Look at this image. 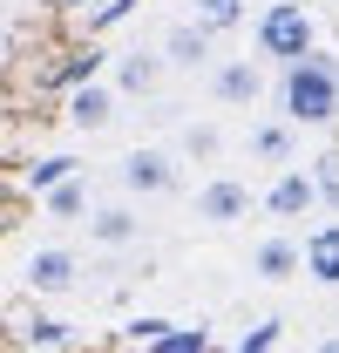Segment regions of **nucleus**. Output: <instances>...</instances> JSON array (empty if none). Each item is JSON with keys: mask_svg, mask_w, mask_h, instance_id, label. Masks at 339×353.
Returning a JSON list of instances; mask_svg holds the SVG:
<instances>
[{"mask_svg": "<svg viewBox=\"0 0 339 353\" xmlns=\"http://www.w3.org/2000/svg\"><path fill=\"white\" fill-rule=\"evenodd\" d=\"M278 116L292 130H326V123H339V61H326V54L292 61L278 75Z\"/></svg>", "mask_w": 339, "mask_h": 353, "instance_id": "nucleus-1", "label": "nucleus"}, {"mask_svg": "<svg viewBox=\"0 0 339 353\" xmlns=\"http://www.w3.org/2000/svg\"><path fill=\"white\" fill-rule=\"evenodd\" d=\"M251 48H258V61H278V68L319 54V21H312V7H305V0H265V14L251 21Z\"/></svg>", "mask_w": 339, "mask_h": 353, "instance_id": "nucleus-2", "label": "nucleus"}, {"mask_svg": "<svg viewBox=\"0 0 339 353\" xmlns=\"http://www.w3.org/2000/svg\"><path fill=\"white\" fill-rule=\"evenodd\" d=\"M129 197H176L183 190V157L163 150V143H143V150H129L123 163H116Z\"/></svg>", "mask_w": 339, "mask_h": 353, "instance_id": "nucleus-3", "label": "nucleus"}, {"mask_svg": "<svg viewBox=\"0 0 339 353\" xmlns=\"http://www.w3.org/2000/svg\"><path fill=\"white\" fill-rule=\"evenodd\" d=\"M217 109H251L258 95H265V61L251 54H231V61H211V75H204Z\"/></svg>", "mask_w": 339, "mask_h": 353, "instance_id": "nucleus-4", "label": "nucleus"}, {"mask_svg": "<svg viewBox=\"0 0 339 353\" xmlns=\"http://www.w3.org/2000/svg\"><path fill=\"white\" fill-rule=\"evenodd\" d=\"M251 183L245 176H211V183H197V197H190V211L204 224H245L251 218Z\"/></svg>", "mask_w": 339, "mask_h": 353, "instance_id": "nucleus-5", "label": "nucleus"}, {"mask_svg": "<svg viewBox=\"0 0 339 353\" xmlns=\"http://www.w3.org/2000/svg\"><path fill=\"white\" fill-rule=\"evenodd\" d=\"M305 211H319V183L305 163L271 176V190H265V218H305Z\"/></svg>", "mask_w": 339, "mask_h": 353, "instance_id": "nucleus-6", "label": "nucleus"}, {"mask_svg": "<svg viewBox=\"0 0 339 353\" xmlns=\"http://www.w3.org/2000/svg\"><path fill=\"white\" fill-rule=\"evenodd\" d=\"M75 279H82V259H75L68 245H41V252L28 259V285H34L41 299H61V292H75Z\"/></svg>", "mask_w": 339, "mask_h": 353, "instance_id": "nucleus-7", "label": "nucleus"}, {"mask_svg": "<svg viewBox=\"0 0 339 353\" xmlns=\"http://www.w3.org/2000/svg\"><path fill=\"white\" fill-rule=\"evenodd\" d=\"M251 272L265 279V285H285V279L305 272V245L285 238V231H271V238H258V245H251Z\"/></svg>", "mask_w": 339, "mask_h": 353, "instance_id": "nucleus-8", "label": "nucleus"}, {"mask_svg": "<svg viewBox=\"0 0 339 353\" xmlns=\"http://www.w3.org/2000/svg\"><path fill=\"white\" fill-rule=\"evenodd\" d=\"M245 157L251 163H271V170H292L298 163V130L278 116V123H251L245 130Z\"/></svg>", "mask_w": 339, "mask_h": 353, "instance_id": "nucleus-9", "label": "nucleus"}, {"mask_svg": "<svg viewBox=\"0 0 339 353\" xmlns=\"http://www.w3.org/2000/svg\"><path fill=\"white\" fill-rule=\"evenodd\" d=\"M88 238L102 245V252H123L143 238V218H136V204H95L88 211Z\"/></svg>", "mask_w": 339, "mask_h": 353, "instance_id": "nucleus-10", "label": "nucleus"}, {"mask_svg": "<svg viewBox=\"0 0 339 353\" xmlns=\"http://www.w3.org/2000/svg\"><path fill=\"white\" fill-rule=\"evenodd\" d=\"M156 54H163V68H211V34H204L197 21H176Z\"/></svg>", "mask_w": 339, "mask_h": 353, "instance_id": "nucleus-11", "label": "nucleus"}, {"mask_svg": "<svg viewBox=\"0 0 339 353\" xmlns=\"http://www.w3.org/2000/svg\"><path fill=\"white\" fill-rule=\"evenodd\" d=\"M305 279L326 285V292H339V218L319 224V231L305 238Z\"/></svg>", "mask_w": 339, "mask_h": 353, "instance_id": "nucleus-12", "label": "nucleus"}, {"mask_svg": "<svg viewBox=\"0 0 339 353\" xmlns=\"http://www.w3.org/2000/svg\"><path fill=\"white\" fill-rule=\"evenodd\" d=\"M68 123H75V130H109V123H116V88L109 82H82L68 95Z\"/></svg>", "mask_w": 339, "mask_h": 353, "instance_id": "nucleus-13", "label": "nucleus"}, {"mask_svg": "<svg viewBox=\"0 0 339 353\" xmlns=\"http://www.w3.org/2000/svg\"><path fill=\"white\" fill-rule=\"evenodd\" d=\"M156 82H163V54L156 48H129L123 61H116V88L123 95H150Z\"/></svg>", "mask_w": 339, "mask_h": 353, "instance_id": "nucleus-14", "label": "nucleus"}, {"mask_svg": "<svg viewBox=\"0 0 339 353\" xmlns=\"http://www.w3.org/2000/svg\"><path fill=\"white\" fill-rule=\"evenodd\" d=\"M190 21H197V28L217 41V34L245 28V21H251V7H245V0H190Z\"/></svg>", "mask_w": 339, "mask_h": 353, "instance_id": "nucleus-15", "label": "nucleus"}, {"mask_svg": "<svg viewBox=\"0 0 339 353\" xmlns=\"http://www.w3.org/2000/svg\"><path fill=\"white\" fill-rule=\"evenodd\" d=\"M82 211H88V183H82V176H68V183L48 190V218L68 224V218H82Z\"/></svg>", "mask_w": 339, "mask_h": 353, "instance_id": "nucleus-16", "label": "nucleus"}, {"mask_svg": "<svg viewBox=\"0 0 339 353\" xmlns=\"http://www.w3.org/2000/svg\"><path fill=\"white\" fill-rule=\"evenodd\" d=\"M305 170H312V183H319V204L339 211V143H333V150H319V163H305Z\"/></svg>", "mask_w": 339, "mask_h": 353, "instance_id": "nucleus-17", "label": "nucleus"}, {"mask_svg": "<svg viewBox=\"0 0 339 353\" xmlns=\"http://www.w3.org/2000/svg\"><path fill=\"white\" fill-rule=\"evenodd\" d=\"M217 150H224L217 123H190V130H183V150H176V157H190V163H211Z\"/></svg>", "mask_w": 339, "mask_h": 353, "instance_id": "nucleus-18", "label": "nucleus"}, {"mask_svg": "<svg viewBox=\"0 0 339 353\" xmlns=\"http://www.w3.org/2000/svg\"><path fill=\"white\" fill-rule=\"evenodd\" d=\"M68 176H75V157H41V163L28 170V183L48 197V190H54V183H68Z\"/></svg>", "mask_w": 339, "mask_h": 353, "instance_id": "nucleus-19", "label": "nucleus"}, {"mask_svg": "<svg viewBox=\"0 0 339 353\" xmlns=\"http://www.w3.org/2000/svg\"><path fill=\"white\" fill-rule=\"evenodd\" d=\"M156 353H204V326H197V333H170V340H156Z\"/></svg>", "mask_w": 339, "mask_h": 353, "instance_id": "nucleus-20", "label": "nucleus"}, {"mask_svg": "<svg viewBox=\"0 0 339 353\" xmlns=\"http://www.w3.org/2000/svg\"><path fill=\"white\" fill-rule=\"evenodd\" d=\"M271 347H278V319H265V326H258V333H251L238 353H271Z\"/></svg>", "mask_w": 339, "mask_h": 353, "instance_id": "nucleus-21", "label": "nucleus"}, {"mask_svg": "<svg viewBox=\"0 0 339 353\" xmlns=\"http://www.w3.org/2000/svg\"><path fill=\"white\" fill-rule=\"evenodd\" d=\"M34 340H41V347H61V340H68V326H61V319H41V326H34Z\"/></svg>", "mask_w": 339, "mask_h": 353, "instance_id": "nucleus-22", "label": "nucleus"}, {"mask_svg": "<svg viewBox=\"0 0 339 353\" xmlns=\"http://www.w3.org/2000/svg\"><path fill=\"white\" fill-rule=\"evenodd\" d=\"M312 353H339V333H333V340H319V347H312Z\"/></svg>", "mask_w": 339, "mask_h": 353, "instance_id": "nucleus-23", "label": "nucleus"}, {"mask_svg": "<svg viewBox=\"0 0 339 353\" xmlns=\"http://www.w3.org/2000/svg\"><path fill=\"white\" fill-rule=\"evenodd\" d=\"M0 54H7V41H0Z\"/></svg>", "mask_w": 339, "mask_h": 353, "instance_id": "nucleus-24", "label": "nucleus"}]
</instances>
